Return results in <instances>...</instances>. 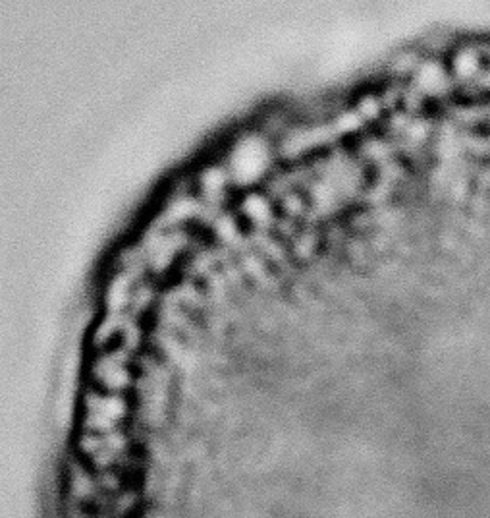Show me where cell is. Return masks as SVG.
Listing matches in <instances>:
<instances>
[{"mask_svg": "<svg viewBox=\"0 0 490 518\" xmlns=\"http://www.w3.org/2000/svg\"><path fill=\"white\" fill-rule=\"evenodd\" d=\"M267 147L259 145V142H244L234 149V157H232V173L230 176L238 182V184H251L255 182L259 176H263L269 159H267Z\"/></svg>", "mask_w": 490, "mask_h": 518, "instance_id": "cell-1", "label": "cell"}]
</instances>
